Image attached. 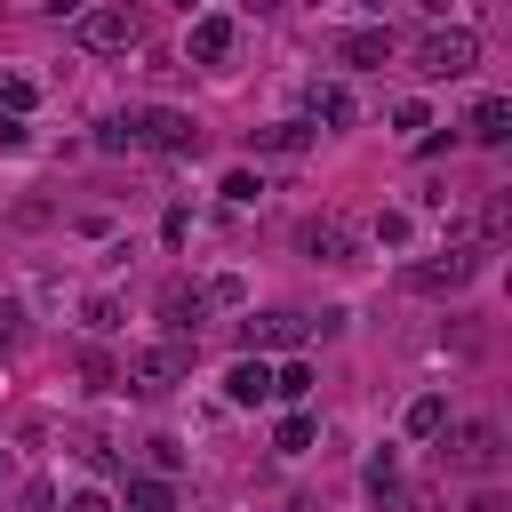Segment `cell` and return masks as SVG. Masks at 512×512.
<instances>
[{
    "mask_svg": "<svg viewBox=\"0 0 512 512\" xmlns=\"http://www.w3.org/2000/svg\"><path fill=\"white\" fill-rule=\"evenodd\" d=\"M392 128H432V112H424V96H400V104H392Z\"/></svg>",
    "mask_w": 512,
    "mask_h": 512,
    "instance_id": "29",
    "label": "cell"
},
{
    "mask_svg": "<svg viewBox=\"0 0 512 512\" xmlns=\"http://www.w3.org/2000/svg\"><path fill=\"white\" fill-rule=\"evenodd\" d=\"M480 240H456V248H440V256H424V264H408V288H424V296H456L472 272H480Z\"/></svg>",
    "mask_w": 512,
    "mask_h": 512,
    "instance_id": "3",
    "label": "cell"
},
{
    "mask_svg": "<svg viewBox=\"0 0 512 512\" xmlns=\"http://www.w3.org/2000/svg\"><path fill=\"white\" fill-rule=\"evenodd\" d=\"M216 192H224V200H232V208H248V200H256V192H264V176H248V168H232V176H224V184H216Z\"/></svg>",
    "mask_w": 512,
    "mask_h": 512,
    "instance_id": "25",
    "label": "cell"
},
{
    "mask_svg": "<svg viewBox=\"0 0 512 512\" xmlns=\"http://www.w3.org/2000/svg\"><path fill=\"white\" fill-rule=\"evenodd\" d=\"M80 376H88V392H112V384H120V368H112V360H104L96 344L80 352Z\"/></svg>",
    "mask_w": 512,
    "mask_h": 512,
    "instance_id": "24",
    "label": "cell"
},
{
    "mask_svg": "<svg viewBox=\"0 0 512 512\" xmlns=\"http://www.w3.org/2000/svg\"><path fill=\"white\" fill-rule=\"evenodd\" d=\"M88 328L112 336V328H120V296H88Z\"/></svg>",
    "mask_w": 512,
    "mask_h": 512,
    "instance_id": "28",
    "label": "cell"
},
{
    "mask_svg": "<svg viewBox=\"0 0 512 512\" xmlns=\"http://www.w3.org/2000/svg\"><path fill=\"white\" fill-rule=\"evenodd\" d=\"M24 512H56V488H48V480H32V496H24Z\"/></svg>",
    "mask_w": 512,
    "mask_h": 512,
    "instance_id": "33",
    "label": "cell"
},
{
    "mask_svg": "<svg viewBox=\"0 0 512 512\" xmlns=\"http://www.w3.org/2000/svg\"><path fill=\"white\" fill-rule=\"evenodd\" d=\"M24 144H32V136H24V120H16V112H0V152H24Z\"/></svg>",
    "mask_w": 512,
    "mask_h": 512,
    "instance_id": "32",
    "label": "cell"
},
{
    "mask_svg": "<svg viewBox=\"0 0 512 512\" xmlns=\"http://www.w3.org/2000/svg\"><path fill=\"white\" fill-rule=\"evenodd\" d=\"M280 512H320V504H312V496H288V504H280Z\"/></svg>",
    "mask_w": 512,
    "mask_h": 512,
    "instance_id": "37",
    "label": "cell"
},
{
    "mask_svg": "<svg viewBox=\"0 0 512 512\" xmlns=\"http://www.w3.org/2000/svg\"><path fill=\"white\" fill-rule=\"evenodd\" d=\"M304 336H312V320H304V312H264V320H248V328H240V344H248V352H296Z\"/></svg>",
    "mask_w": 512,
    "mask_h": 512,
    "instance_id": "8",
    "label": "cell"
},
{
    "mask_svg": "<svg viewBox=\"0 0 512 512\" xmlns=\"http://www.w3.org/2000/svg\"><path fill=\"white\" fill-rule=\"evenodd\" d=\"M184 376H192V344H176V336H168V344H136L128 368H120L128 392H176Z\"/></svg>",
    "mask_w": 512,
    "mask_h": 512,
    "instance_id": "1",
    "label": "cell"
},
{
    "mask_svg": "<svg viewBox=\"0 0 512 512\" xmlns=\"http://www.w3.org/2000/svg\"><path fill=\"white\" fill-rule=\"evenodd\" d=\"M504 232H512V192H488V208H480V248L504 240Z\"/></svg>",
    "mask_w": 512,
    "mask_h": 512,
    "instance_id": "21",
    "label": "cell"
},
{
    "mask_svg": "<svg viewBox=\"0 0 512 512\" xmlns=\"http://www.w3.org/2000/svg\"><path fill=\"white\" fill-rule=\"evenodd\" d=\"M472 512H512V504H504L496 488H480V496H472Z\"/></svg>",
    "mask_w": 512,
    "mask_h": 512,
    "instance_id": "35",
    "label": "cell"
},
{
    "mask_svg": "<svg viewBox=\"0 0 512 512\" xmlns=\"http://www.w3.org/2000/svg\"><path fill=\"white\" fill-rule=\"evenodd\" d=\"M464 128H472V136H480V144H504V136H512V96H480V104H472V120H464Z\"/></svg>",
    "mask_w": 512,
    "mask_h": 512,
    "instance_id": "13",
    "label": "cell"
},
{
    "mask_svg": "<svg viewBox=\"0 0 512 512\" xmlns=\"http://www.w3.org/2000/svg\"><path fill=\"white\" fill-rule=\"evenodd\" d=\"M112 512H176V496H168V480H128V504H112Z\"/></svg>",
    "mask_w": 512,
    "mask_h": 512,
    "instance_id": "19",
    "label": "cell"
},
{
    "mask_svg": "<svg viewBox=\"0 0 512 512\" xmlns=\"http://www.w3.org/2000/svg\"><path fill=\"white\" fill-rule=\"evenodd\" d=\"M352 88H312V120H328V128H352Z\"/></svg>",
    "mask_w": 512,
    "mask_h": 512,
    "instance_id": "17",
    "label": "cell"
},
{
    "mask_svg": "<svg viewBox=\"0 0 512 512\" xmlns=\"http://www.w3.org/2000/svg\"><path fill=\"white\" fill-rule=\"evenodd\" d=\"M80 48H96V56L136 48V16L128 8H80Z\"/></svg>",
    "mask_w": 512,
    "mask_h": 512,
    "instance_id": "7",
    "label": "cell"
},
{
    "mask_svg": "<svg viewBox=\"0 0 512 512\" xmlns=\"http://www.w3.org/2000/svg\"><path fill=\"white\" fill-rule=\"evenodd\" d=\"M224 400H232V408H256V400H272V360H264V352H240V360L224 368Z\"/></svg>",
    "mask_w": 512,
    "mask_h": 512,
    "instance_id": "10",
    "label": "cell"
},
{
    "mask_svg": "<svg viewBox=\"0 0 512 512\" xmlns=\"http://www.w3.org/2000/svg\"><path fill=\"white\" fill-rule=\"evenodd\" d=\"M376 240L384 248H408V216H376Z\"/></svg>",
    "mask_w": 512,
    "mask_h": 512,
    "instance_id": "30",
    "label": "cell"
},
{
    "mask_svg": "<svg viewBox=\"0 0 512 512\" xmlns=\"http://www.w3.org/2000/svg\"><path fill=\"white\" fill-rule=\"evenodd\" d=\"M304 392H312V368H304V360L272 368V400H304Z\"/></svg>",
    "mask_w": 512,
    "mask_h": 512,
    "instance_id": "22",
    "label": "cell"
},
{
    "mask_svg": "<svg viewBox=\"0 0 512 512\" xmlns=\"http://www.w3.org/2000/svg\"><path fill=\"white\" fill-rule=\"evenodd\" d=\"M96 152H136V112H112L96 128Z\"/></svg>",
    "mask_w": 512,
    "mask_h": 512,
    "instance_id": "20",
    "label": "cell"
},
{
    "mask_svg": "<svg viewBox=\"0 0 512 512\" xmlns=\"http://www.w3.org/2000/svg\"><path fill=\"white\" fill-rule=\"evenodd\" d=\"M248 8H280V0H248Z\"/></svg>",
    "mask_w": 512,
    "mask_h": 512,
    "instance_id": "38",
    "label": "cell"
},
{
    "mask_svg": "<svg viewBox=\"0 0 512 512\" xmlns=\"http://www.w3.org/2000/svg\"><path fill=\"white\" fill-rule=\"evenodd\" d=\"M472 64H480V40L472 32H424L416 40V72L424 80H464Z\"/></svg>",
    "mask_w": 512,
    "mask_h": 512,
    "instance_id": "4",
    "label": "cell"
},
{
    "mask_svg": "<svg viewBox=\"0 0 512 512\" xmlns=\"http://www.w3.org/2000/svg\"><path fill=\"white\" fill-rule=\"evenodd\" d=\"M312 440H320V424H312L304 408H296V416H280V432H272V448H280V456H304Z\"/></svg>",
    "mask_w": 512,
    "mask_h": 512,
    "instance_id": "18",
    "label": "cell"
},
{
    "mask_svg": "<svg viewBox=\"0 0 512 512\" xmlns=\"http://www.w3.org/2000/svg\"><path fill=\"white\" fill-rule=\"evenodd\" d=\"M440 424H448V400H440V392H416V400H408V432H416V440H440Z\"/></svg>",
    "mask_w": 512,
    "mask_h": 512,
    "instance_id": "14",
    "label": "cell"
},
{
    "mask_svg": "<svg viewBox=\"0 0 512 512\" xmlns=\"http://www.w3.org/2000/svg\"><path fill=\"white\" fill-rule=\"evenodd\" d=\"M48 16H80V0H48Z\"/></svg>",
    "mask_w": 512,
    "mask_h": 512,
    "instance_id": "36",
    "label": "cell"
},
{
    "mask_svg": "<svg viewBox=\"0 0 512 512\" xmlns=\"http://www.w3.org/2000/svg\"><path fill=\"white\" fill-rule=\"evenodd\" d=\"M168 472H184V440L160 432V440H152V480H168Z\"/></svg>",
    "mask_w": 512,
    "mask_h": 512,
    "instance_id": "26",
    "label": "cell"
},
{
    "mask_svg": "<svg viewBox=\"0 0 512 512\" xmlns=\"http://www.w3.org/2000/svg\"><path fill=\"white\" fill-rule=\"evenodd\" d=\"M248 144L272 152V160H304V152H312V128H304V120H280V128H248Z\"/></svg>",
    "mask_w": 512,
    "mask_h": 512,
    "instance_id": "12",
    "label": "cell"
},
{
    "mask_svg": "<svg viewBox=\"0 0 512 512\" xmlns=\"http://www.w3.org/2000/svg\"><path fill=\"white\" fill-rule=\"evenodd\" d=\"M360 480H368V496H376V504H392V496H400V456H392V448H376Z\"/></svg>",
    "mask_w": 512,
    "mask_h": 512,
    "instance_id": "15",
    "label": "cell"
},
{
    "mask_svg": "<svg viewBox=\"0 0 512 512\" xmlns=\"http://www.w3.org/2000/svg\"><path fill=\"white\" fill-rule=\"evenodd\" d=\"M200 296H208V304H240V296H248V288H240V280H232V272H224V280H208V288H200Z\"/></svg>",
    "mask_w": 512,
    "mask_h": 512,
    "instance_id": "31",
    "label": "cell"
},
{
    "mask_svg": "<svg viewBox=\"0 0 512 512\" xmlns=\"http://www.w3.org/2000/svg\"><path fill=\"white\" fill-rule=\"evenodd\" d=\"M336 48H344L352 64H392V32H344Z\"/></svg>",
    "mask_w": 512,
    "mask_h": 512,
    "instance_id": "16",
    "label": "cell"
},
{
    "mask_svg": "<svg viewBox=\"0 0 512 512\" xmlns=\"http://www.w3.org/2000/svg\"><path fill=\"white\" fill-rule=\"evenodd\" d=\"M16 344H24V304L0 296V352H16Z\"/></svg>",
    "mask_w": 512,
    "mask_h": 512,
    "instance_id": "27",
    "label": "cell"
},
{
    "mask_svg": "<svg viewBox=\"0 0 512 512\" xmlns=\"http://www.w3.org/2000/svg\"><path fill=\"white\" fill-rule=\"evenodd\" d=\"M296 240H304V256H320V264H352V256H360V232H352L344 216H304Z\"/></svg>",
    "mask_w": 512,
    "mask_h": 512,
    "instance_id": "6",
    "label": "cell"
},
{
    "mask_svg": "<svg viewBox=\"0 0 512 512\" xmlns=\"http://www.w3.org/2000/svg\"><path fill=\"white\" fill-rule=\"evenodd\" d=\"M32 96H40V88H32L24 72H0V112H16V120H24V112H32Z\"/></svg>",
    "mask_w": 512,
    "mask_h": 512,
    "instance_id": "23",
    "label": "cell"
},
{
    "mask_svg": "<svg viewBox=\"0 0 512 512\" xmlns=\"http://www.w3.org/2000/svg\"><path fill=\"white\" fill-rule=\"evenodd\" d=\"M376 8H384V0H376Z\"/></svg>",
    "mask_w": 512,
    "mask_h": 512,
    "instance_id": "39",
    "label": "cell"
},
{
    "mask_svg": "<svg viewBox=\"0 0 512 512\" xmlns=\"http://www.w3.org/2000/svg\"><path fill=\"white\" fill-rule=\"evenodd\" d=\"M136 144H152V152H200V120L176 112V104H152V112H136Z\"/></svg>",
    "mask_w": 512,
    "mask_h": 512,
    "instance_id": "5",
    "label": "cell"
},
{
    "mask_svg": "<svg viewBox=\"0 0 512 512\" xmlns=\"http://www.w3.org/2000/svg\"><path fill=\"white\" fill-rule=\"evenodd\" d=\"M448 440H440V464L448 472H496L504 464V432L488 424V416H472V424H440Z\"/></svg>",
    "mask_w": 512,
    "mask_h": 512,
    "instance_id": "2",
    "label": "cell"
},
{
    "mask_svg": "<svg viewBox=\"0 0 512 512\" xmlns=\"http://www.w3.org/2000/svg\"><path fill=\"white\" fill-rule=\"evenodd\" d=\"M160 320H168V336H176V344H200V320H208V296L176 280V288H160Z\"/></svg>",
    "mask_w": 512,
    "mask_h": 512,
    "instance_id": "9",
    "label": "cell"
},
{
    "mask_svg": "<svg viewBox=\"0 0 512 512\" xmlns=\"http://www.w3.org/2000/svg\"><path fill=\"white\" fill-rule=\"evenodd\" d=\"M72 512H112V496H104V488H80V496H72Z\"/></svg>",
    "mask_w": 512,
    "mask_h": 512,
    "instance_id": "34",
    "label": "cell"
},
{
    "mask_svg": "<svg viewBox=\"0 0 512 512\" xmlns=\"http://www.w3.org/2000/svg\"><path fill=\"white\" fill-rule=\"evenodd\" d=\"M184 56H192V64H224V56H232V16H192Z\"/></svg>",
    "mask_w": 512,
    "mask_h": 512,
    "instance_id": "11",
    "label": "cell"
}]
</instances>
